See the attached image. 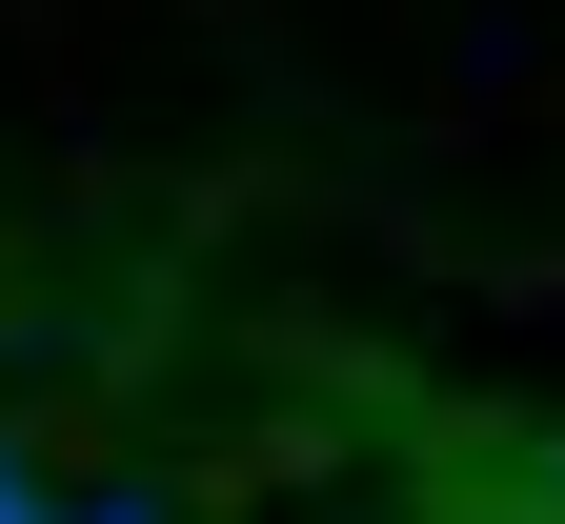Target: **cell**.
<instances>
[{"label":"cell","mask_w":565,"mask_h":524,"mask_svg":"<svg viewBox=\"0 0 565 524\" xmlns=\"http://www.w3.org/2000/svg\"><path fill=\"white\" fill-rule=\"evenodd\" d=\"M0 524H61V504H41V484H21V464H0Z\"/></svg>","instance_id":"6da1fadb"},{"label":"cell","mask_w":565,"mask_h":524,"mask_svg":"<svg viewBox=\"0 0 565 524\" xmlns=\"http://www.w3.org/2000/svg\"><path fill=\"white\" fill-rule=\"evenodd\" d=\"M102 524H141V504H102Z\"/></svg>","instance_id":"7a4b0ae2"}]
</instances>
